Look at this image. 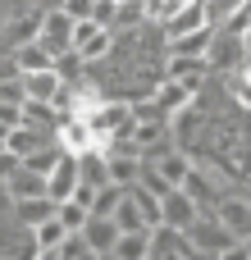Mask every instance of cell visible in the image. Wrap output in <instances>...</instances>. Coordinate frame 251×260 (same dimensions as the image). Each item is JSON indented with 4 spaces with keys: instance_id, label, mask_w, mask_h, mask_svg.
<instances>
[{
    "instance_id": "obj_1",
    "label": "cell",
    "mask_w": 251,
    "mask_h": 260,
    "mask_svg": "<svg viewBox=\"0 0 251 260\" xmlns=\"http://www.w3.org/2000/svg\"><path fill=\"white\" fill-rule=\"evenodd\" d=\"M110 46H114V32H110V27H101V23H91V18L73 23V37H69V50H78V55H82L87 64L105 59V55H110Z\"/></svg>"
},
{
    "instance_id": "obj_2",
    "label": "cell",
    "mask_w": 251,
    "mask_h": 260,
    "mask_svg": "<svg viewBox=\"0 0 251 260\" xmlns=\"http://www.w3.org/2000/svg\"><path fill=\"white\" fill-rule=\"evenodd\" d=\"M210 215L242 242V238H251V201H247V192H224L215 206H210Z\"/></svg>"
},
{
    "instance_id": "obj_3",
    "label": "cell",
    "mask_w": 251,
    "mask_h": 260,
    "mask_svg": "<svg viewBox=\"0 0 251 260\" xmlns=\"http://www.w3.org/2000/svg\"><path fill=\"white\" fill-rule=\"evenodd\" d=\"M183 238H187V242H192V251H201V256H215V251H224L229 242H238V238H233V233H229L210 210H201V215H197V224H192Z\"/></svg>"
},
{
    "instance_id": "obj_4",
    "label": "cell",
    "mask_w": 251,
    "mask_h": 260,
    "mask_svg": "<svg viewBox=\"0 0 251 260\" xmlns=\"http://www.w3.org/2000/svg\"><path fill=\"white\" fill-rule=\"evenodd\" d=\"M197 215H201V206L187 197V192H165L160 197V229H174V233H187L192 224H197Z\"/></svg>"
},
{
    "instance_id": "obj_5",
    "label": "cell",
    "mask_w": 251,
    "mask_h": 260,
    "mask_svg": "<svg viewBox=\"0 0 251 260\" xmlns=\"http://www.w3.org/2000/svg\"><path fill=\"white\" fill-rule=\"evenodd\" d=\"M69 37H73V18L64 9H46L41 27H37V46L46 55H59V50H69Z\"/></svg>"
},
{
    "instance_id": "obj_6",
    "label": "cell",
    "mask_w": 251,
    "mask_h": 260,
    "mask_svg": "<svg viewBox=\"0 0 251 260\" xmlns=\"http://www.w3.org/2000/svg\"><path fill=\"white\" fill-rule=\"evenodd\" d=\"M73 192H78V160L64 151V155L50 165V174H46V197H50V201H69Z\"/></svg>"
},
{
    "instance_id": "obj_7",
    "label": "cell",
    "mask_w": 251,
    "mask_h": 260,
    "mask_svg": "<svg viewBox=\"0 0 251 260\" xmlns=\"http://www.w3.org/2000/svg\"><path fill=\"white\" fill-rule=\"evenodd\" d=\"M78 238H82V247H87L91 256H105V251L114 247L119 229H114V219H105V215H87V224L78 229Z\"/></svg>"
},
{
    "instance_id": "obj_8",
    "label": "cell",
    "mask_w": 251,
    "mask_h": 260,
    "mask_svg": "<svg viewBox=\"0 0 251 260\" xmlns=\"http://www.w3.org/2000/svg\"><path fill=\"white\" fill-rule=\"evenodd\" d=\"M151 105H155L165 119H174L178 110H187V105H192V91H187V87H178V82H169V78H160V82L151 87Z\"/></svg>"
},
{
    "instance_id": "obj_9",
    "label": "cell",
    "mask_w": 251,
    "mask_h": 260,
    "mask_svg": "<svg viewBox=\"0 0 251 260\" xmlns=\"http://www.w3.org/2000/svg\"><path fill=\"white\" fill-rule=\"evenodd\" d=\"M50 73L59 78V87H82L87 82V59L78 50H59V55H50Z\"/></svg>"
},
{
    "instance_id": "obj_10",
    "label": "cell",
    "mask_w": 251,
    "mask_h": 260,
    "mask_svg": "<svg viewBox=\"0 0 251 260\" xmlns=\"http://www.w3.org/2000/svg\"><path fill=\"white\" fill-rule=\"evenodd\" d=\"M50 215H55V201H50V197H18L14 210H9V219L23 224V229H37V224L50 219Z\"/></svg>"
},
{
    "instance_id": "obj_11",
    "label": "cell",
    "mask_w": 251,
    "mask_h": 260,
    "mask_svg": "<svg viewBox=\"0 0 251 260\" xmlns=\"http://www.w3.org/2000/svg\"><path fill=\"white\" fill-rule=\"evenodd\" d=\"M18 82H23V101H55V91H59V78L50 73V69H41V73H18Z\"/></svg>"
},
{
    "instance_id": "obj_12",
    "label": "cell",
    "mask_w": 251,
    "mask_h": 260,
    "mask_svg": "<svg viewBox=\"0 0 251 260\" xmlns=\"http://www.w3.org/2000/svg\"><path fill=\"white\" fill-rule=\"evenodd\" d=\"M41 142H50L46 133H37V128H27V123H14L9 133H5V151L14 155V160H23L27 151H37Z\"/></svg>"
},
{
    "instance_id": "obj_13",
    "label": "cell",
    "mask_w": 251,
    "mask_h": 260,
    "mask_svg": "<svg viewBox=\"0 0 251 260\" xmlns=\"http://www.w3.org/2000/svg\"><path fill=\"white\" fill-rule=\"evenodd\" d=\"M137 169H142V155H110L105 151V178L114 187H133L137 183Z\"/></svg>"
},
{
    "instance_id": "obj_14",
    "label": "cell",
    "mask_w": 251,
    "mask_h": 260,
    "mask_svg": "<svg viewBox=\"0 0 251 260\" xmlns=\"http://www.w3.org/2000/svg\"><path fill=\"white\" fill-rule=\"evenodd\" d=\"M206 46H210V27H197V32H183V37H165V55H201L206 59Z\"/></svg>"
},
{
    "instance_id": "obj_15",
    "label": "cell",
    "mask_w": 251,
    "mask_h": 260,
    "mask_svg": "<svg viewBox=\"0 0 251 260\" xmlns=\"http://www.w3.org/2000/svg\"><path fill=\"white\" fill-rule=\"evenodd\" d=\"M110 219H114V229H119V233H151V229H146V219H142V210L133 206V197H128V187H123V197H119V206L110 210Z\"/></svg>"
},
{
    "instance_id": "obj_16",
    "label": "cell",
    "mask_w": 251,
    "mask_h": 260,
    "mask_svg": "<svg viewBox=\"0 0 251 260\" xmlns=\"http://www.w3.org/2000/svg\"><path fill=\"white\" fill-rule=\"evenodd\" d=\"M64 238H73V233H64V224L50 215V219H41L37 229H32V242H37V256H50V251H59L64 247Z\"/></svg>"
},
{
    "instance_id": "obj_17",
    "label": "cell",
    "mask_w": 251,
    "mask_h": 260,
    "mask_svg": "<svg viewBox=\"0 0 251 260\" xmlns=\"http://www.w3.org/2000/svg\"><path fill=\"white\" fill-rule=\"evenodd\" d=\"M5 187H9V197H14V201H18V197H46V178H41V174H32V169H23V165L5 178Z\"/></svg>"
},
{
    "instance_id": "obj_18",
    "label": "cell",
    "mask_w": 251,
    "mask_h": 260,
    "mask_svg": "<svg viewBox=\"0 0 251 260\" xmlns=\"http://www.w3.org/2000/svg\"><path fill=\"white\" fill-rule=\"evenodd\" d=\"M59 155H64V146H59V142H55V137H50V142H41V146H37V151H27V155H23V160H18V165H23V169H32V174H41V178H46V174H50V165H55V160H59Z\"/></svg>"
},
{
    "instance_id": "obj_19",
    "label": "cell",
    "mask_w": 251,
    "mask_h": 260,
    "mask_svg": "<svg viewBox=\"0 0 251 260\" xmlns=\"http://www.w3.org/2000/svg\"><path fill=\"white\" fill-rule=\"evenodd\" d=\"M133 27H146L142 0H114V18H110V32H133Z\"/></svg>"
},
{
    "instance_id": "obj_20",
    "label": "cell",
    "mask_w": 251,
    "mask_h": 260,
    "mask_svg": "<svg viewBox=\"0 0 251 260\" xmlns=\"http://www.w3.org/2000/svg\"><path fill=\"white\" fill-rule=\"evenodd\" d=\"M9 55H14V64H18V73H41V69H50V55H46L37 41H23V46H14Z\"/></svg>"
},
{
    "instance_id": "obj_21",
    "label": "cell",
    "mask_w": 251,
    "mask_h": 260,
    "mask_svg": "<svg viewBox=\"0 0 251 260\" xmlns=\"http://www.w3.org/2000/svg\"><path fill=\"white\" fill-rule=\"evenodd\" d=\"M146 242H151V233H119L110 256L114 260H146Z\"/></svg>"
},
{
    "instance_id": "obj_22",
    "label": "cell",
    "mask_w": 251,
    "mask_h": 260,
    "mask_svg": "<svg viewBox=\"0 0 251 260\" xmlns=\"http://www.w3.org/2000/svg\"><path fill=\"white\" fill-rule=\"evenodd\" d=\"M55 219L64 224V233H78V229L87 224V206L73 201V197H69V201H55Z\"/></svg>"
},
{
    "instance_id": "obj_23",
    "label": "cell",
    "mask_w": 251,
    "mask_h": 260,
    "mask_svg": "<svg viewBox=\"0 0 251 260\" xmlns=\"http://www.w3.org/2000/svg\"><path fill=\"white\" fill-rule=\"evenodd\" d=\"M128 197H133V206L142 210L146 229H155V224H160V197H151V192H146V187H137V183L128 187Z\"/></svg>"
},
{
    "instance_id": "obj_24",
    "label": "cell",
    "mask_w": 251,
    "mask_h": 260,
    "mask_svg": "<svg viewBox=\"0 0 251 260\" xmlns=\"http://www.w3.org/2000/svg\"><path fill=\"white\" fill-rule=\"evenodd\" d=\"M210 260H251V238H242V242H229L224 251H215Z\"/></svg>"
},
{
    "instance_id": "obj_25",
    "label": "cell",
    "mask_w": 251,
    "mask_h": 260,
    "mask_svg": "<svg viewBox=\"0 0 251 260\" xmlns=\"http://www.w3.org/2000/svg\"><path fill=\"white\" fill-rule=\"evenodd\" d=\"M59 9H64V14L73 18V23H82V18H91V9H96V0H64Z\"/></svg>"
},
{
    "instance_id": "obj_26",
    "label": "cell",
    "mask_w": 251,
    "mask_h": 260,
    "mask_svg": "<svg viewBox=\"0 0 251 260\" xmlns=\"http://www.w3.org/2000/svg\"><path fill=\"white\" fill-rule=\"evenodd\" d=\"M0 105H23V82H18V78L0 82Z\"/></svg>"
},
{
    "instance_id": "obj_27",
    "label": "cell",
    "mask_w": 251,
    "mask_h": 260,
    "mask_svg": "<svg viewBox=\"0 0 251 260\" xmlns=\"http://www.w3.org/2000/svg\"><path fill=\"white\" fill-rule=\"evenodd\" d=\"M14 169H18V160H14V155H9V151L0 146V183H5V178H9Z\"/></svg>"
},
{
    "instance_id": "obj_28",
    "label": "cell",
    "mask_w": 251,
    "mask_h": 260,
    "mask_svg": "<svg viewBox=\"0 0 251 260\" xmlns=\"http://www.w3.org/2000/svg\"><path fill=\"white\" fill-rule=\"evenodd\" d=\"M18 123V105H0V128H14Z\"/></svg>"
},
{
    "instance_id": "obj_29",
    "label": "cell",
    "mask_w": 251,
    "mask_h": 260,
    "mask_svg": "<svg viewBox=\"0 0 251 260\" xmlns=\"http://www.w3.org/2000/svg\"><path fill=\"white\" fill-rule=\"evenodd\" d=\"M9 210H14V197H9V187L0 183V219H9Z\"/></svg>"
},
{
    "instance_id": "obj_30",
    "label": "cell",
    "mask_w": 251,
    "mask_h": 260,
    "mask_svg": "<svg viewBox=\"0 0 251 260\" xmlns=\"http://www.w3.org/2000/svg\"><path fill=\"white\" fill-rule=\"evenodd\" d=\"M59 5H64V0H32V9H41V14H46V9H59Z\"/></svg>"
},
{
    "instance_id": "obj_31",
    "label": "cell",
    "mask_w": 251,
    "mask_h": 260,
    "mask_svg": "<svg viewBox=\"0 0 251 260\" xmlns=\"http://www.w3.org/2000/svg\"><path fill=\"white\" fill-rule=\"evenodd\" d=\"M5 18H9V5H5V0H0V27H5Z\"/></svg>"
}]
</instances>
